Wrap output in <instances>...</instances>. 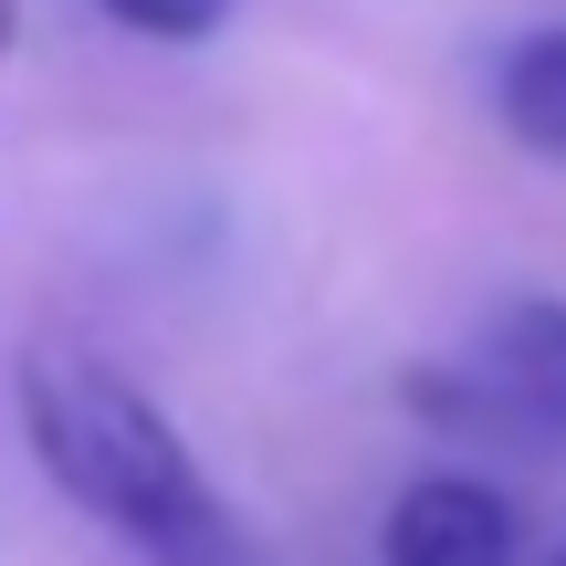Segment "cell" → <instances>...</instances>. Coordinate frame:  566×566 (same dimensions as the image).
<instances>
[{
    "mask_svg": "<svg viewBox=\"0 0 566 566\" xmlns=\"http://www.w3.org/2000/svg\"><path fill=\"white\" fill-rule=\"evenodd\" d=\"M11 409H21V441H32L42 483L74 514H95L105 535H126L137 556H158V566H252L231 514H221V493H210V472H200V451L179 441V420L126 367H105L95 346L32 336L21 367H11Z\"/></svg>",
    "mask_w": 566,
    "mask_h": 566,
    "instance_id": "cell-1",
    "label": "cell"
},
{
    "mask_svg": "<svg viewBox=\"0 0 566 566\" xmlns=\"http://www.w3.org/2000/svg\"><path fill=\"white\" fill-rule=\"evenodd\" d=\"M430 409H451L462 430H566V304L556 294H525L462 346V367L420 378Z\"/></svg>",
    "mask_w": 566,
    "mask_h": 566,
    "instance_id": "cell-2",
    "label": "cell"
},
{
    "mask_svg": "<svg viewBox=\"0 0 566 566\" xmlns=\"http://www.w3.org/2000/svg\"><path fill=\"white\" fill-rule=\"evenodd\" d=\"M514 556H525V514L462 472L409 483L378 525V566H514Z\"/></svg>",
    "mask_w": 566,
    "mask_h": 566,
    "instance_id": "cell-3",
    "label": "cell"
},
{
    "mask_svg": "<svg viewBox=\"0 0 566 566\" xmlns=\"http://www.w3.org/2000/svg\"><path fill=\"white\" fill-rule=\"evenodd\" d=\"M493 105H504V126L535 147V158H566V21H546V32H525L504 53Z\"/></svg>",
    "mask_w": 566,
    "mask_h": 566,
    "instance_id": "cell-4",
    "label": "cell"
},
{
    "mask_svg": "<svg viewBox=\"0 0 566 566\" xmlns=\"http://www.w3.org/2000/svg\"><path fill=\"white\" fill-rule=\"evenodd\" d=\"M116 32H137V42H210L242 0H95Z\"/></svg>",
    "mask_w": 566,
    "mask_h": 566,
    "instance_id": "cell-5",
    "label": "cell"
},
{
    "mask_svg": "<svg viewBox=\"0 0 566 566\" xmlns=\"http://www.w3.org/2000/svg\"><path fill=\"white\" fill-rule=\"evenodd\" d=\"M546 566H566V546H556V556H546Z\"/></svg>",
    "mask_w": 566,
    "mask_h": 566,
    "instance_id": "cell-6",
    "label": "cell"
}]
</instances>
